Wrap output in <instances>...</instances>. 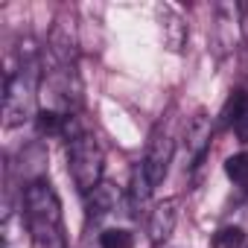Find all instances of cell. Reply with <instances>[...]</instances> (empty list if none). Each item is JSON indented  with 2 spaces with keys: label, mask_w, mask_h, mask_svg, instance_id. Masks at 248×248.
I'll use <instances>...</instances> for the list:
<instances>
[{
  "label": "cell",
  "mask_w": 248,
  "mask_h": 248,
  "mask_svg": "<svg viewBox=\"0 0 248 248\" xmlns=\"http://www.w3.org/2000/svg\"><path fill=\"white\" fill-rule=\"evenodd\" d=\"M21 210L27 216V225H30L32 239H35L38 248H67L62 202H59V196H56V190L47 178L24 184Z\"/></svg>",
  "instance_id": "obj_1"
},
{
  "label": "cell",
  "mask_w": 248,
  "mask_h": 248,
  "mask_svg": "<svg viewBox=\"0 0 248 248\" xmlns=\"http://www.w3.org/2000/svg\"><path fill=\"white\" fill-rule=\"evenodd\" d=\"M38 88H41L38 53L32 50V44H27V50H21V64L15 70H6L3 76V126L6 129L24 126L27 120L38 117L35 114Z\"/></svg>",
  "instance_id": "obj_2"
},
{
  "label": "cell",
  "mask_w": 248,
  "mask_h": 248,
  "mask_svg": "<svg viewBox=\"0 0 248 248\" xmlns=\"http://www.w3.org/2000/svg\"><path fill=\"white\" fill-rule=\"evenodd\" d=\"M102 164H105V155H102V146L93 135L82 132L79 138H73L67 143V170H70V178L82 196L91 193L102 181Z\"/></svg>",
  "instance_id": "obj_3"
},
{
  "label": "cell",
  "mask_w": 248,
  "mask_h": 248,
  "mask_svg": "<svg viewBox=\"0 0 248 248\" xmlns=\"http://www.w3.org/2000/svg\"><path fill=\"white\" fill-rule=\"evenodd\" d=\"M172 155H175V140L172 135L164 129V126H155L152 135H149V143H146V155H143V170L152 181V187H158L167 172H170V164H172Z\"/></svg>",
  "instance_id": "obj_4"
},
{
  "label": "cell",
  "mask_w": 248,
  "mask_h": 248,
  "mask_svg": "<svg viewBox=\"0 0 248 248\" xmlns=\"http://www.w3.org/2000/svg\"><path fill=\"white\" fill-rule=\"evenodd\" d=\"M47 50L53 56L56 64L62 67H76V56H79V35H76V21L73 15L62 12L50 30V38H47Z\"/></svg>",
  "instance_id": "obj_5"
},
{
  "label": "cell",
  "mask_w": 248,
  "mask_h": 248,
  "mask_svg": "<svg viewBox=\"0 0 248 248\" xmlns=\"http://www.w3.org/2000/svg\"><path fill=\"white\" fill-rule=\"evenodd\" d=\"M213 129L216 123L207 111H196L187 126H184V152L190 158V167H199L204 161V155L210 152V140H213Z\"/></svg>",
  "instance_id": "obj_6"
},
{
  "label": "cell",
  "mask_w": 248,
  "mask_h": 248,
  "mask_svg": "<svg viewBox=\"0 0 248 248\" xmlns=\"http://www.w3.org/2000/svg\"><path fill=\"white\" fill-rule=\"evenodd\" d=\"M120 199H123L120 187L102 178L91 193H85V216H88V219H93V222H99V219H105L108 213H114V210H117Z\"/></svg>",
  "instance_id": "obj_7"
},
{
  "label": "cell",
  "mask_w": 248,
  "mask_h": 248,
  "mask_svg": "<svg viewBox=\"0 0 248 248\" xmlns=\"http://www.w3.org/2000/svg\"><path fill=\"white\" fill-rule=\"evenodd\" d=\"M152 181H149V175H146V170H143V164H138L135 170H132V178H129V193H126V202H129V213L135 216V219H140V216H146V213H152L149 210V204H152Z\"/></svg>",
  "instance_id": "obj_8"
},
{
  "label": "cell",
  "mask_w": 248,
  "mask_h": 248,
  "mask_svg": "<svg viewBox=\"0 0 248 248\" xmlns=\"http://www.w3.org/2000/svg\"><path fill=\"white\" fill-rule=\"evenodd\" d=\"M175 222H178V199H164L152 207L149 213V239L155 245L167 242L175 231Z\"/></svg>",
  "instance_id": "obj_9"
},
{
  "label": "cell",
  "mask_w": 248,
  "mask_h": 248,
  "mask_svg": "<svg viewBox=\"0 0 248 248\" xmlns=\"http://www.w3.org/2000/svg\"><path fill=\"white\" fill-rule=\"evenodd\" d=\"M0 236H3V248H32L35 242L24 210H15V207H6L3 222H0Z\"/></svg>",
  "instance_id": "obj_10"
},
{
  "label": "cell",
  "mask_w": 248,
  "mask_h": 248,
  "mask_svg": "<svg viewBox=\"0 0 248 248\" xmlns=\"http://www.w3.org/2000/svg\"><path fill=\"white\" fill-rule=\"evenodd\" d=\"M161 21H164V41L170 50H181L184 41H187V24L184 18L172 9V6H161Z\"/></svg>",
  "instance_id": "obj_11"
},
{
  "label": "cell",
  "mask_w": 248,
  "mask_h": 248,
  "mask_svg": "<svg viewBox=\"0 0 248 248\" xmlns=\"http://www.w3.org/2000/svg\"><path fill=\"white\" fill-rule=\"evenodd\" d=\"M245 111H248V91H245V88H233V91L228 93L222 111H219V126H222V129H231V126L236 129V123L242 120Z\"/></svg>",
  "instance_id": "obj_12"
},
{
  "label": "cell",
  "mask_w": 248,
  "mask_h": 248,
  "mask_svg": "<svg viewBox=\"0 0 248 248\" xmlns=\"http://www.w3.org/2000/svg\"><path fill=\"white\" fill-rule=\"evenodd\" d=\"M213 248H248V233L242 225H222L213 236H210Z\"/></svg>",
  "instance_id": "obj_13"
},
{
  "label": "cell",
  "mask_w": 248,
  "mask_h": 248,
  "mask_svg": "<svg viewBox=\"0 0 248 248\" xmlns=\"http://www.w3.org/2000/svg\"><path fill=\"white\" fill-rule=\"evenodd\" d=\"M99 248H135V236L126 228H108L99 233Z\"/></svg>",
  "instance_id": "obj_14"
},
{
  "label": "cell",
  "mask_w": 248,
  "mask_h": 248,
  "mask_svg": "<svg viewBox=\"0 0 248 248\" xmlns=\"http://www.w3.org/2000/svg\"><path fill=\"white\" fill-rule=\"evenodd\" d=\"M225 175L233 184H248V152H236L225 161Z\"/></svg>",
  "instance_id": "obj_15"
},
{
  "label": "cell",
  "mask_w": 248,
  "mask_h": 248,
  "mask_svg": "<svg viewBox=\"0 0 248 248\" xmlns=\"http://www.w3.org/2000/svg\"><path fill=\"white\" fill-rule=\"evenodd\" d=\"M236 138L242 140V143H248V111L242 114V120L236 123Z\"/></svg>",
  "instance_id": "obj_16"
}]
</instances>
